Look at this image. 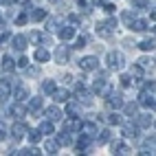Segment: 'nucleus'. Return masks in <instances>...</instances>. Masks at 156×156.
<instances>
[{
	"label": "nucleus",
	"mask_w": 156,
	"mask_h": 156,
	"mask_svg": "<svg viewBox=\"0 0 156 156\" xmlns=\"http://www.w3.org/2000/svg\"><path fill=\"white\" fill-rule=\"evenodd\" d=\"M132 31H136V33H143V31H147V20L143 18H134V22L130 24Z\"/></svg>",
	"instance_id": "b1692460"
},
{
	"label": "nucleus",
	"mask_w": 156,
	"mask_h": 156,
	"mask_svg": "<svg viewBox=\"0 0 156 156\" xmlns=\"http://www.w3.org/2000/svg\"><path fill=\"white\" fill-rule=\"evenodd\" d=\"M119 81H121V86H123V88H130V86L134 84L132 75H121V77H119Z\"/></svg>",
	"instance_id": "37998d69"
},
{
	"label": "nucleus",
	"mask_w": 156,
	"mask_h": 156,
	"mask_svg": "<svg viewBox=\"0 0 156 156\" xmlns=\"http://www.w3.org/2000/svg\"><path fill=\"white\" fill-rule=\"evenodd\" d=\"M139 48L141 51H154L156 42H154V40H143V42H139Z\"/></svg>",
	"instance_id": "a19ab883"
},
{
	"label": "nucleus",
	"mask_w": 156,
	"mask_h": 156,
	"mask_svg": "<svg viewBox=\"0 0 156 156\" xmlns=\"http://www.w3.org/2000/svg\"><path fill=\"white\" fill-rule=\"evenodd\" d=\"M150 18H152V20H156V7L152 9V13H150Z\"/></svg>",
	"instance_id": "13d9d810"
},
{
	"label": "nucleus",
	"mask_w": 156,
	"mask_h": 156,
	"mask_svg": "<svg viewBox=\"0 0 156 156\" xmlns=\"http://www.w3.org/2000/svg\"><path fill=\"white\" fill-rule=\"evenodd\" d=\"M27 136H29V141L31 143H40V141H42V132H40V128H35V130H27Z\"/></svg>",
	"instance_id": "c756f323"
},
{
	"label": "nucleus",
	"mask_w": 156,
	"mask_h": 156,
	"mask_svg": "<svg viewBox=\"0 0 156 156\" xmlns=\"http://www.w3.org/2000/svg\"><path fill=\"white\" fill-rule=\"evenodd\" d=\"M121 18H123V22L130 27V24L134 22V18H136V13H134V11H123V16H121Z\"/></svg>",
	"instance_id": "79ce46f5"
},
{
	"label": "nucleus",
	"mask_w": 156,
	"mask_h": 156,
	"mask_svg": "<svg viewBox=\"0 0 156 156\" xmlns=\"http://www.w3.org/2000/svg\"><path fill=\"white\" fill-rule=\"evenodd\" d=\"M13 68H16V62L9 57V55H5V57H2V70H5V73H11Z\"/></svg>",
	"instance_id": "e433bc0d"
},
{
	"label": "nucleus",
	"mask_w": 156,
	"mask_h": 156,
	"mask_svg": "<svg viewBox=\"0 0 156 156\" xmlns=\"http://www.w3.org/2000/svg\"><path fill=\"white\" fill-rule=\"evenodd\" d=\"M95 31H97V35H101V37H110V35L114 33V29H112L108 22H97Z\"/></svg>",
	"instance_id": "a211bd4d"
},
{
	"label": "nucleus",
	"mask_w": 156,
	"mask_h": 156,
	"mask_svg": "<svg viewBox=\"0 0 156 156\" xmlns=\"http://www.w3.org/2000/svg\"><path fill=\"white\" fill-rule=\"evenodd\" d=\"M81 132H88V134L95 136V134H97V123L95 121H84V123H81Z\"/></svg>",
	"instance_id": "473e14b6"
},
{
	"label": "nucleus",
	"mask_w": 156,
	"mask_h": 156,
	"mask_svg": "<svg viewBox=\"0 0 156 156\" xmlns=\"http://www.w3.org/2000/svg\"><path fill=\"white\" fill-rule=\"evenodd\" d=\"M59 40H73L75 37V24H64L62 29H57Z\"/></svg>",
	"instance_id": "dca6fc26"
},
{
	"label": "nucleus",
	"mask_w": 156,
	"mask_h": 156,
	"mask_svg": "<svg viewBox=\"0 0 156 156\" xmlns=\"http://www.w3.org/2000/svg\"><path fill=\"white\" fill-rule=\"evenodd\" d=\"M40 132H42V136H44V134H53L55 132V128H53V121H42V123H40Z\"/></svg>",
	"instance_id": "72a5a7b5"
},
{
	"label": "nucleus",
	"mask_w": 156,
	"mask_h": 156,
	"mask_svg": "<svg viewBox=\"0 0 156 156\" xmlns=\"http://www.w3.org/2000/svg\"><path fill=\"white\" fill-rule=\"evenodd\" d=\"M106 22H108V24H110V27H112L114 31H117V24H119V22H117V18H112V16H110V18L106 20Z\"/></svg>",
	"instance_id": "5fc2aeb1"
},
{
	"label": "nucleus",
	"mask_w": 156,
	"mask_h": 156,
	"mask_svg": "<svg viewBox=\"0 0 156 156\" xmlns=\"http://www.w3.org/2000/svg\"><path fill=\"white\" fill-rule=\"evenodd\" d=\"M92 139H95L92 134H88V132H81V130H79V139H77V143H75V147H77V150H84V147H88V145L92 143Z\"/></svg>",
	"instance_id": "f8f14e48"
},
{
	"label": "nucleus",
	"mask_w": 156,
	"mask_h": 156,
	"mask_svg": "<svg viewBox=\"0 0 156 156\" xmlns=\"http://www.w3.org/2000/svg\"><path fill=\"white\" fill-rule=\"evenodd\" d=\"M134 123H136L141 130H145V128H150L154 123V119H152V114H136V117H134Z\"/></svg>",
	"instance_id": "4468645a"
},
{
	"label": "nucleus",
	"mask_w": 156,
	"mask_h": 156,
	"mask_svg": "<svg viewBox=\"0 0 156 156\" xmlns=\"http://www.w3.org/2000/svg\"><path fill=\"white\" fill-rule=\"evenodd\" d=\"M132 5L136 7V9H145V7L150 5V0H132Z\"/></svg>",
	"instance_id": "de8ad7c7"
},
{
	"label": "nucleus",
	"mask_w": 156,
	"mask_h": 156,
	"mask_svg": "<svg viewBox=\"0 0 156 156\" xmlns=\"http://www.w3.org/2000/svg\"><path fill=\"white\" fill-rule=\"evenodd\" d=\"M13 154H20V156H37V154H42L35 145L33 147H24V150H18V152H13Z\"/></svg>",
	"instance_id": "c9c22d12"
},
{
	"label": "nucleus",
	"mask_w": 156,
	"mask_h": 156,
	"mask_svg": "<svg viewBox=\"0 0 156 156\" xmlns=\"http://www.w3.org/2000/svg\"><path fill=\"white\" fill-rule=\"evenodd\" d=\"M35 59L40 62V64H46V62L51 59V53H48L46 48H37L35 51Z\"/></svg>",
	"instance_id": "7c9ffc66"
},
{
	"label": "nucleus",
	"mask_w": 156,
	"mask_h": 156,
	"mask_svg": "<svg viewBox=\"0 0 156 156\" xmlns=\"http://www.w3.org/2000/svg\"><path fill=\"white\" fill-rule=\"evenodd\" d=\"M11 86L5 84V81H0V99H9V95H11Z\"/></svg>",
	"instance_id": "58836bf2"
},
{
	"label": "nucleus",
	"mask_w": 156,
	"mask_h": 156,
	"mask_svg": "<svg viewBox=\"0 0 156 156\" xmlns=\"http://www.w3.org/2000/svg\"><path fill=\"white\" fill-rule=\"evenodd\" d=\"M106 62H108V66H110L112 70H121L123 64H126V57H123L121 51H110L108 57H106Z\"/></svg>",
	"instance_id": "7ed1b4c3"
},
{
	"label": "nucleus",
	"mask_w": 156,
	"mask_h": 156,
	"mask_svg": "<svg viewBox=\"0 0 156 156\" xmlns=\"http://www.w3.org/2000/svg\"><path fill=\"white\" fill-rule=\"evenodd\" d=\"M27 20H29V16H27V11H22L20 16H16V24L22 27V24H27Z\"/></svg>",
	"instance_id": "c03bdc74"
},
{
	"label": "nucleus",
	"mask_w": 156,
	"mask_h": 156,
	"mask_svg": "<svg viewBox=\"0 0 156 156\" xmlns=\"http://www.w3.org/2000/svg\"><path fill=\"white\" fill-rule=\"evenodd\" d=\"M81 123H84V121H79L77 117H66L64 123H62V128L68 130V132H79L81 130Z\"/></svg>",
	"instance_id": "1a4fd4ad"
},
{
	"label": "nucleus",
	"mask_w": 156,
	"mask_h": 156,
	"mask_svg": "<svg viewBox=\"0 0 156 156\" xmlns=\"http://www.w3.org/2000/svg\"><path fill=\"white\" fill-rule=\"evenodd\" d=\"M123 114L130 119H134L139 114V103H123Z\"/></svg>",
	"instance_id": "393cba45"
},
{
	"label": "nucleus",
	"mask_w": 156,
	"mask_h": 156,
	"mask_svg": "<svg viewBox=\"0 0 156 156\" xmlns=\"http://www.w3.org/2000/svg\"><path fill=\"white\" fill-rule=\"evenodd\" d=\"M77 114H79V103L66 101V112H64V117H77Z\"/></svg>",
	"instance_id": "cd10ccee"
},
{
	"label": "nucleus",
	"mask_w": 156,
	"mask_h": 156,
	"mask_svg": "<svg viewBox=\"0 0 156 156\" xmlns=\"http://www.w3.org/2000/svg\"><path fill=\"white\" fill-rule=\"evenodd\" d=\"M31 11H33V13H31L29 16V20H33V22H42V20H46V11H44V9H31Z\"/></svg>",
	"instance_id": "bb28decb"
},
{
	"label": "nucleus",
	"mask_w": 156,
	"mask_h": 156,
	"mask_svg": "<svg viewBox=\"0 0 156 156\" xmlns=\"http://www.w3.org/2000/svg\"><path fill=\"white\" fill-rule=\"evenodd\" d=\"M84 46H86V37L79 35V37L75 40V46H73V48H84Z\"/></svg>",
	"instance_id": "09e8293b"
},
{
	"label": "nucleus",
	"mask_w": 156,
	"mask_h": 156,
	"mask_svg": "<svg viewBox=\"0 0 156 156\" xmlns=\"http://www.w3.org/2000/svg\"><path fill=\"white\" fill-rule=\"evenodd\" d=\"M57 145H62V147H66V145H73V136H70V132L68 130H62L57 132Z\"/></svg>",
	"instance_id": "aec40b11"
},
{
	"label": "nucleus",
	"mask_w": 156,
	"mask_h": 156,
	"mask_svg": "<svg viewBox=\"0 0 156 156\" xmlns=\"http://www.w3.org/2000/svg\"><path fill=\"white\" fill-rule=\"evenodd\" d=\"M57 150H59V145H57V141H44V152L46 154H57Z\"/></svg>",
	"instance_id": "f704fd0d"
},
{
	"label": "nucleus",
	"mask_w": 156,
	"mask_h": 156,
	"mask_svg": "<svg viewBox=\"0 0 156 156\" xmlns=\"http://www.w3.org/2000/svg\"><path fill=\"white\" fill-rule=\"evenodd\" d=\"M11 134H13V139L18 141V139H22L24 136V134H27V126H24V123H13V126H11Z\"/></svg>",
	"instance_id": "4be33fe9"
},
{
	"label": "nucleus",
	"mask_w": 156,
	"mask_h": 156,
	"mask_svg": "<svg viewBox=\"0 0 156 156\" xmlns=\"http://www.w3.org/2000/svg\"><path fill=\"white\" fill-rule=\"evenodd\" d=\"M9 2H11V0H0V5H5V7H9Z\"/></svg>",
	"instance_id": "052dcab7"
},
{
	"label": "nucleus",
	"mask_w": 156,
	"mask_h": 156,
	"mask_svg": "<svg viewBox=\"0 0 156 156\" xmlns=\"http://www.w3.org/2000/svg\"><path fill=\"white\" fill-rule=\"evenodd\" d=\"M68 22H70V24H79V22H81V18H79L77 13H70V16H68Z\"/></svg>",
	"instance_id": "3c124183"
},
{
	"label": "nucleus",
	"mask_w": 156,
	"mask_h": 156,
	"mask_svg": "<svg viewBox=\"0 0 156 156\" xmlns=\"http://www.w3.org/2000/svg\"><path fill=\"white\" fill-rule=\"evenodd\" d=\"M110 150H112V154L114 156H123V154H132V150L128 147L123 141H112V145H110Z\"/></svg>",
	"instance_id": "9d476101"
},
{
	"label": "nucleus",
	"mask_w": 156,
	"mask_h": 156,
	"mask_svg": "<svg viewBox=\"0 0 156 156\" xmlns=\"http://www.w3.org/2000/svg\"><path fill=\"white\" fill-rule=\"evenodd\" d=\"M108 123H110V126H121V123H123V117H121L117 110H114L110 117H108Z\"/></svg>",
	"instance_id": "ea45409f"
},
{
	"label": "nucleus",
	"mask_w": 156,
	"mask_h": 156,
	"mask_svg": "<svg viewBox=\"0 0 156 156\" xmlns=\"http://www.w3.org/2000/svg\"><path fill=\"white\" fill-rule=\"evenodd\" d=\"M24 73H27L29 77H35L37 73H40V68H37V66H27V68H24Z\"/></svg>",
	"instance_id": "49530a36"
},
{
	"label": "nucleus",
	"mask_w": 156,
	"mask_h": 156,
	"mask_svg": "<svg viewBox=\"0 0 156 156\" xmlns=\"http://www.w3.org/2000/svg\"><path fill=\"white\" fill-rule=\"evenodd\" d=\"M55 62L57 64H66L68 62V57H70V46H66V44H59L57 48H55Z\"/></svg>",
	"instance_id": "423d86ee"
},
{
	"label": "nucleus",
	"mask_w": 156,
	"mask_h": 156,
	"mask_svg": "<svg viewBox=\"0 0 156 156\" xmlns=\"http://www.w3.org/2000/svg\"><path fill=\"white\" fill-rule=\"evenodd\" d=\"M101 7H103V11H106V13H108V16H112V13H114V11H117V9H114V5H112V2H103V5H101Z\"/></svg>",
	"instance_id": "a18cd8bd"
},
{
	"label": "nucleus",
	"mask_w": 156,
	"mask_h": 156,
	"mask_svg": "<svg viewBox=\"0 0 156 156\" xmlns=\"http://www.w3.org/2000/svg\"><path fill=\"white\" fill-rule=\"evenodd\" d=\"M7 112L11 114V117H16V119H22V117H27V106H24V101H16V103L9 106Z\"/></svg>",
	"instance_id": "0eeeda50"
},
{
	"label": "nucleus",
	"mask_w": 156,
	"mask_h": 156,
	"mask_svg": "<svg viewBox=\"0 0 156 156\" xmlns=\"http://www.w3.org/2000/svg\"><path fill=\"white\" fill-rule=\"evenodd\" d=\"M42 103H44L42 97H31L29 103H27V110H29V112H33V114H37L40 110H42Z\"/></svg>",
	"instance_id": "f3484780"
},
{
	"label": "nucleus",
	"mask_w": 156,
	"mask_h": 156,
	"mask_svg": "<svg viewBox=\"0 0 156 156\" xmlns=\"http://www.w3.org/2000/svg\"><path fill=\"white\" fill-rule=\"evenodd\" d=\"M79 68L86 70V73L97 70V68H99V57H97V55H86V57H81V59H79Z\"/></svg>",
	"instance_id": "20e7f679"
},
{
	"label": "nucleus",
	"mask_w": 156,
	"mask_h": 156,
	"mask_svg": "<svg viewBox=\"0 0 156 156\" xmlns=\"http://www.w3.org/2000/svg\"><path fill=\"white\" fill-rule=\"evenodd\" d=\"M152 33H154V35H156V27H154V29H152Z\"/></svg>",
	"instance_id": "680f3d73"
},
{
	"label": "nucleus",
	"mask_w": 156,
	"mask_h": 156,
	"mask_svg": "<svg viewBox=\"0 0 156 156\" xmlns=\"http://www.w3.org/2000/svg\"><path fill=\"white\" fill-rule=\"evenodd\" d=\"M44 117L48 119V121H62V119H64V114H62V110L57 108V106H51V108H46L44 110Z\"/></svg>",
	"instance_id": "9b49d317"
},
{
	"label": "nucleus",
	"mask_w": 156,
	"mask_h": 156,
	"mask_svg": "<svg viewBox=\"0 0 156 156\" xmlns=\"http://www.w3.org/2000/svg\"><path fill=\"white\" fill-rule=\"evenodd\" d=\"M139 126H136V123H123V126H121V134H123V136H126V139H136L139 136Z\"/></svg>",
	"instance_id": "6e6552de"
},
{
	"label": "nucleus",
	"mask_w": 156,
	"mask_h": 156,
	"mask_svg": "<svg viewBox=\"0 0 156 156\" xmlns=\"http://www.w3.org/2000/svg\"><path fill=\"white\" fill-rule=\"evenodd\" d=\"M112 141V132L108 130V128H103L101 132H99V139H97V145H103V143H110Z\"/></svg>",
	"instance_id": "c85d7f7f"
},
{
	"label": "nucleus",
	"mask_w": 156,
	"mask_h": 156,
	"mask_svg": "<svg viewBox=\"0 0 156 156\" xmlns=\"http://www.w3.org/2000/svg\"><path fill=\"white\" fill-rule=\"evenodd\" d=\"M106 103H108L110 110H121L126 101H123V95H121V92H110V95L106 97Z\"/></svg>",
	"instance_id": "39448f33"
},
{
	"label": "nucleus",
	"mask_w": 156,
	"mask_h": 156,
	"mask_svg": "<svg viewBox=\"0 0 156 156\" xmlns=\"http://www.w3.org/2000/svg\"><path fill=\"white\" fill-rule=\"evenodd\" d=\"M152 126H154V128H156V121H154V123H152Z\"/></svg>",
	"instance_id": "e2e57ef3"
},
{
	"label": "nucleus",
	"mask_w": 156,
	"mask_h": 156,
	"mask_svg": "<svg viewBox=\"0 0 156 156\" xmlns=\"http://www.w3.org/2000/svg\"><path fill=\"white\" fill-rule=\"evenodd\" d=\"M75 95H77V101L81 103V106H90V103H92V95H95V92L88 90L84 81H77V86H75Z\"/></svg>",
	"instance_id": "f257e3e1"
},
{
	"label": "nucleus",
	"mask_w": 156,
	"mask_h": 156,
	"mask_svg": "<svg viewBox=\"0 0 156 156\" xmlns=\"http://www.w3.org/2000/svg\"><path fill=\"white\" fill-rule=\"evenodd\" d=\"M27 35H16V37H11V46L16 48V51H24L27 48Z\"/></svg>",
	"instance_id": "5701e85b"
},
{
	"label": "nucleus",
	"mask_w": 156,
	"mask_h": 156,
	"mask_svg": "<svg viewBox=\"0 0 156 156\" xmlns=\"http://www.w3.org/2000/svg\"><path fill=\"white\" fill-rule=\"evenodd\" d=\"M92 92H97V95H103V97H108L110 92H112V86H110V81L106 79V73L92 81Z\"/></svg>",
	"instance_id": "f03ea898"
},
{
	"label": "nucleus",
	"mask_w": 156,
	"mask_h": 156,
	"mask_svg": "<svg viewBox=\"0 0 156 156\" xmlns=\"http://www.w3.org/2000/svg\"><path fill=\"white\" fill-rule=\"evenodd\" d=\"M31 42H35V44H51V35L48 33H40V31H33V33L29 35Z\"/></svg>",
	"instance_id": "2eb2a0df"
},
{
	"label": "nucleus",
	"mask_w": 156,
	"mask_h": 156,
	"mask_svg": "<svg viewBox=\"0 0 156 156\" xmlns=\"http://www.w3.org/2000/svg\"><path fill=\"white\" fill-rule=\"evenodd\" d=\"M55 81L53 79H44L42 81V86H40V90H42V95H53V90H55Z\"/></svg>",
	"instance_id": "a878e982"
},
{
	"label": "nucleus",
	"mask_w": 156,
	"mask_h": 156,
	"mask_svg": "<svg viewBox=\"0 0 156 156\" xmlns=\"http://www.w3.org/2000/svg\"><path fill=\"white\" fill-rule=\"evenodd\" d=\"M13 97H16V101H27V99H29V86L18 84L16 90H13Z\"/></svg>",
	"instance_id": "6ab92c4d"
},
{
	"label": "nucleus",
	"mask_w": 156,
	"mask_h": 156,
	"mask_svg": "<svg viewBox=\"0 0 156 156\" xmlns=\"http://www.w3.org/2000/svg\"><path fill=\"white\" fill-rule=\"evenodd\" d=\"M55 24H57V22H55L53 18H51V20H46V31H53V29H55Z\"/></svg>",
	"instance_id": "6e6d98bb"
},
{
	"label": "nucleus",
	"mask_w": 156,
	"mask_h": 156,
	"mask_svg": "<svg viewBox=\"0 0 156 156\" xmlns=\"http://www.w3.org/2000/svg\"><path fill=\"white\" fill-rule=\"evenodd\" d=\"M143 73H145V70H143V68H141L139 64H134V66L130 68V75H132L134 79H136V81H139V84H141V77H143Z\"/></svg>",
	"instance_id": "4c0bfd02"
},
{
	"label": "nucleus",
	"mask_w": 156,
	"mask_h": 156,
	"mask_svg": "<svg viewBox=\"0 0 156 156\" xmlns=\"http://www.w3.org/2000/svg\"><path fill=\"white\" fill-rule=\"evenodd\" d=\"M145 90H147V92H156V81H147V84H145Z\"/></svg>",
	"instance_id": "864d4df0"
},
{
	"label": "nucleus",
	"mask_w": 156,
	"mask_h": 156,
	"mask_svg": "<svg viewBox=\"0 0 156 156\" xmlns=\"http://www.w3.org/2000/svg\"><path fill=\"white\" fill-rule=\"evenodd\" d=\"M7 139V128H5V123L0 121V141H5Z\"/></svg>",
	"instance_id": "603ef678"
},
{
	"label": "nucleus",
	"mask_w": 156,
	"mask_h": 156,
	"mask_svg": "<svg viewBox=\"0 0 156 156\" xmlns=\"http://www.w3.org/2000/svg\"><path fill=\"white\" fill-rule=\"evenodd\" d=\"M16 66H20V68H27V66H29V57H27V55H22V57L18 59V64H16Z\"/></svg>",
	"instance_id": "8fccbe9b"
},
{
	"label": "nucleus",
	"mask_w": 156,
	"mask_h": 156,
	"mask_svg": "<svg viewBox=\"0 0 156 156\" xmlns=\"http://www.w3.org/2000/svg\"><path fill=\"white\" fill-rule=\"evenodd\" d=\"M154 101H156V97L152 95V92H147V90H143L141 95H139V106H145V108H154Z\"/></svg>",
	"instance_id": "ddd939ff"
},
{
	"label": "nucleus",
	"mask_w": 156,
	"mask_h": 156,
	"mask_svg": "<svg viewBox=\"0 0 156 156\" xmlns=\"http://www.w3.org/2000/svg\"><path fill=\"white\" fill-rule=\"evenodd\" d=\"M106 0H92V5H103Z\"/></svg>",
	"instance_id": "bf43d9fd"
},
{
	"label": "nucleus",
	"mask_w": 156,
	"mask_h": 156,
	"mask_svg": "<svg viewBox=\"0 0 156 156\" xmlns=\"http://www.w3.org/2000/svg\"><path fill=\"white\" fill-rule=\"evenodd\" d=\"M51 97H53V101H57V103H59V101H62V103H66V101L70 99V92H68L66 88H62V90H59V88H55Z\"/></svg>",
	"instance_id": "412c9836"
},
{
	"label": "nucleus",
	"mask_w": 156,
	"mask_h": 156,
	"mask_svg": "<svg viewBox=\"0 0 156 156\" xmlns=\"http://www.w3.org/2000/svg\"><path fill=\"white\" fill-rule=\"evenodd\" d=\"M9 37H11V35H9V31H2V35H0V44H2V42H9Z\"/></svg>",
	"instance_id": "4d7b16f0"
},
{
	"label": "nucleus",
	"mask_w": 156,
	"mask_h": 156,
	"mask_svg": "<svg viewBox=\"0 0 156 156\" xmlns=\"http://www.w3.org/2000/svg\"><path fill=\"white\" fill-rule=\"evenodd\" d=\"M136 64H139L143 70H150V73L154 70V59H152V57H141V59L136 62Z\"/></svg>",
	"instance_id": "2f4dec72"
}]
</instances>
